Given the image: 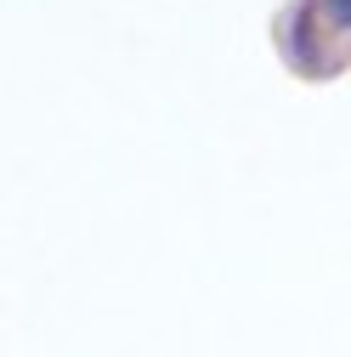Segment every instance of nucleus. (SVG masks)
Masks as SVG:
<instances>
[{"mask_svg":"<svg viewBox=\"0 0 351 357\" xmlns=\"http://www.w3.org/2000/svg\"><path fill=\"white\" fill-rule=\"evenodd\" d=\"M318 6H300L295 12V23H289V57L306 68V74H318V46H312V34H318Z\"/></svg>","mask_w":351,"mask_h":357,"instance_id":"nucleus-1","label":"nucleus"},{"mask_svg":"<svg viewBox=\"0 0 351 357\" xmlns=\"http://www.w3.org/2000/svg\"><path fill=\"white\" fill-rule=\"evenodd\" d=\"M318 12H323V23H329V29L351 34V0H318Z\"/></svg>","mask_w":351,"mask_h":357,"instance_id":"nucleus-2","label":"nucleus"}]
</instances>
